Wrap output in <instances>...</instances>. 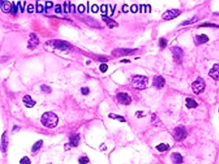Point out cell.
<instances>
[{
  "mask_svg": "<svg viewBox=\"0 0 219 164\" xmlns=\"http://www.w3.org/2000/svg\"><path fill=\"white\" fill-rule=\"evenodd\" d=\"M59 122V118L53 112H45L41 117V123L47 128H55Z\"/></svg>",
  "mask_w": 219,
  "mask_h": 164,
  "instance_id": "6da1fadb",
  "label": "cell"
},
{
  "mask_svg": "<svg viewBox=\"0 0 219 164\" xmlns=\"http://www.w3.org/2000/svg\"><path fill=\"white\" fill-rule=\"evenodd\" d=\"M102 18H103V20H104V22H107V24L108 25H109V27L110 28H112V26H113V25H117L116 23H115V22H113L112 20H111L110 18H108V17H105V16H103L102 17Z\"/></svg>",
  "mask_w": 219,
  "mask_h": 164,
  "instance_id": "7402d4cb",
  "label": "cell"
},
{
  "mask_svg": "<svg viewBox=\"0 0 219 164\" xmlns=\"http://www.w3.org/2000/svg\"><path fill=\"white\" fill-rule=\"evenodd\" d=\"M41 90L43 91V92L45 93H50L51 92H52L51 88H50L49 86H48V85H41Z\"/></svg>",
  "mask_w": 219,
  "mask_h": 164,
  "instance_id": "cb8c5ba5",
  "label": "cell"
},
{
  "mask_svg": "<svg viewBox=\"0 0 219 164\" xmlns=\"http://www.w3.org/2000/svg\"><path fill=\"white\" fill-rule=\"evenodd\" d=\"M132 84L136 89H144L148 85V78L145 76H134L132 78Z\"/></svg>",
  "mask_w": 219,
  "mask_h": 164,
  "instance_id": "7a4b0ae2",
  "label": "cell"
},
{
  "mask_svg": "<svg viewBox=\"0 0 219 164\" xmlns=\"http://www.w3.org/2000/svg\"><path fill=\"white\" fill-rule=\"evenodd\" d=\"M199 27H219L218 25H214V24H203V25H200Z\"/></svg>",
  "mask_w": 219,
  "mask_h": 164,
  "instance_id": "d6a6232c",
  "label": "cell"
},
{
  "mask_svg": "<svg viewBox=\"0 0 219 164\" xmlns=\"http://www.w3.org/2000/svg\"><path fill=\"white\" fill-rule=\"evenodd\" d=\"M78 11H79V13H83L85 11V6L82 5V4L78 6Z\"/></svg>",
  "mask_w": 219,
  "mask_h": 164,
  "instance_id": "f35d334b",
  "label": "cell"
},
{
  "mask_svg": "<svg viewBox=\"0 0 219 164\" xmlns=\"http://www.w3.org/2000/svg\"><path fill=\"white\" fill-rule=\"evenodd\" d=\"M131 10L133 13H136L138 10V6L136 5H132V7H131Z\"/></svg>",
  "mask_w": 219,
  "mask_h": 164,
  "instance_id": "74e56055",
  "label": "cell"
},
{
  "mask_svg": "<svg viewBox=\"0 0 219 164\" xmlns=\"http://www.w3.org/2000/svg\"><path fill=\"white\" fill-rule=\"evenodd\" d=\"M117 99L120 102L121 104H125V105H128V104H131V102H132V99H131V97H130V96H129L128 94H127V93H118Z\"/></svg>",
  "mask_w": 219,
  "mask_h": 164,
  "instance_id": "ba28073f",
  "label": "cell"
},
{
  "mask_svg": "<svg viewBox=\"0 0 219 164\" xmlns=\"http://www.w3.org/2000/svg\"><path fill=\"white\" fill-rule=\"evenodd\" d=\"M79 140L80 137L78 134L72 135L71 137H70V145H71L73 147H77L79 144Z\"/></svg>",
  "mask_w": 219,
  "mask_h": 164,
  "instance_id": "e0dca14e",
  "label": "cell"
},
{
  "mask_svg": "<svg viewBox=\"0 0 219 164\" xmlns=\"http://www.w3.org/2000/svg\"><path fill=\"white\" fill-rule=\"evenodd\" d=\"M101 11L104 14L107 13V6L105 5H102L101 7Z\"/></svg>",
  "mask_w": 219,
  "mask_h": 164,
  "instance_id": "ab89813d",
  "label": "cell"
},
{
  "mask_svg": "<svg viewBox=\"0 0 219 164\" xmlns=\"http://www.w3.org/2000/svg\"><path fill=\"white\" fill-rule=\"evenodd\" d=\"M173 134L175 140L177 141H181V140L185 139L187 137V135H188L186 129L183 126H179V127L174 129Z\"/></svg>",
  "mask_w": 219,
  "mask_h": 164,
  "instance_id": "277c9868",
  "label": "cell"
},
{
  "mask_svg": "<svg viewBox=\"0 0 219 164\" xmlns=\"http://www.w3.org/2000/svg\"><path fill=\"white\" fill-rule=\"evenodd\" d=\"M39 44V40L38 37L35 35V34H30V40H29V48H31V49H34L37 45Z\"/></svg>",
  "mask_w": 219,
  "mask_h": 164,
  "instance_id": "7c38bea8",
  "label": "cell"
},
{
  "mask_svg": "<svg viewBox=\"0 0 219 164\" xmlns=\"http://www.w3.org/2000/svg\"><path fill=\"white\" fill-rule=\"evenodd\" d=\"M109 117L112 118H116V119H118L120 122H126L125 119H124V118L121 117V116H119V115H114V114H113V115H112V114H110Z\"/></svg>",
  "mask_w": 219,
  "mask_h": 164,
  "instance_id": "603a6c76",
  "label": "cell"
},
{
  "mask_svg": "<svg viewBox=\"0 0 219 164\" xmlns=\"http://www.w3.org/2000/svg\"><path fill=\"white\" fill-rule=\"evenodd\" d=\"M195 40H196V43L198 44H202L208 42L209 38L204 34H202V35H199V36H195Z\"/></svg>",
  "mask_w": 219,
  "mask_h": 164,
  "instance_id": "ac0fdd59",
  "label": "cell"
},
{
  "mask_svg": "<svg viewBox=\"0 0 219 164\" xmlns=\"http://www.w3.org/2000/svg\"><path fill=\"white\" fill-rule=\"evenodd\" d=\"M123 11L124 13H127L128 11V9H127V5H124L123 6Z\"/></svg>",
  "mask_w": 219,
  "mask_h": 164,
  "instance_id": "b9f144b4",
  "label": "cell"
},
{
  "mask_svg": "<svg viewBox=\"0 0 219 164\" xmlns=\"http://www.w3.org/2000/svg\"><path fill=\"white\" fill-rule=\"evenodd\" d=\"M51 45L53 47H55V48L59 49L61 51H68L71 48V45L66 42V41H62V40H53L50 42Z\"/></svg>",
  "mask_w": 219,
  "mask_h": 164,
  "instance_id": "5b68a950",
  "label": "cell"
},
{
  "mask_svg": "<svg viewBox=\"0 0 219 164\" xmlns=\"http://www.w3.org/2000/svg\"><path fill=\"white\" fill-rule=\"evenodd\" d=\"M42 145H43V140H39V141L35 143L34 145L33 146V148H32V151H33V152H36V151H38L39 149L41 148Z\"/></svg>",
  "mask_w": 219,
  "mask_h": 164,
  "instance_id": "ffe728a7",
  "label": "cell"
},
{
  "mask_svg": "<svg viewBox=\"0 0 219 164\" xmlns=\"http://www.w3.org/2000/svg\"><path fill=\"white\" fill-rule=\"evenodd\" d=\"M98 6L96 4H94V5L92 6V11H93V13H97V11H98Z\"/></svg>",
  "mask_w": 219,
  "mask_h": 164,
  "instance_id": "d590c367",
  "label": "cell"
},
{
  "mask_svg": "<svg viewBox=\"0 0 219 164\" xmlns=\"http://www.w3.org/2000/svg\"><path fill=\"white\" fill-rule=\"evenodd\" d=\"M55 13H57V14L61 13V6L59 5V4L56 5V6H55Z\"/></svg>",
  "mask_w": 219,
  "mask_h": 164,
  "instance_id": "e575fe53",
  "label": "cell"
},
{
  "mask_svg": "<svg viewBox=\"0 0 219 164\" xmlns=\"http://www.w3.org/2000/svg\"><path fill=\"white\" fill-rule=\"evenodd\" d=\"M43 10H44L43 6L41 5V4H37V3H36V12L37 13H42Z\"/></svg>",
  "mask_w": 219,
  "mask_h": 164,
  "instance_id": "f546056e",
  "label": "cell"
},
{
  "mask_svg": "<svg viewBox=\"0 0 219 164\" xmlns=\"http://www.w3.org/2000/svg\"><path fill=\"white\" fill-rule=\"evenodd\" d=\"M7 145H8V139H7V135H6V132H5L2 136V140H1V148L3 152H5L6 151V148H7Z\"/></svg>",
  "mask_w": 219,
  "mask_h": 164,
  "instance_id": "9a60e30c",
  "label": "cell"
},
{
  "mask_svg": "<svg viewBox=\"0 0 219 164\" xmlns=\"http://www.w3.org/2000/svg\"><path fill=\"white\" fill-rule=\"evenodd\" d=\"M165 84V80L162 76H155L153 77V85L157 88H162Z\"/></svg>",
  "mask_w": 219,
  "mask_h": 164,
  "instance_id": "9c48e42d",
  "label": "cell"
},
{
  "mask_svg": "<svg viewBox=\"0 0 219 164\" xmlns=\"http://www.w3.org/2000/svg\"><path fill=\"white\" fill-rule=\"evenodd\" d=\"M99 60L101 61V62H104V63H105V62H107L108 59H107V58H99Z\"/></svg>",
  "mask_w": 219,
  "mask_h": 164,
  "instance_id": "7bdbcfd3",
  "label": "cell"
},
{
  "mask_svg": "<svg viewBox=\"0 0 219 164\" xmlns=\"http://www.w3.org/2000/svg\"><path fill=\"white\" fill-rule=\"evenodd\" d=\"M137 51V49H124V48H120V49H115L112 51V55L115 57H120V56H125V55H129L134 54V52Z\"/></svg>",
  "mask_w": 219,
  "mask_h": 164,
  "instance_id": "8992f818",
  "label": "cell"
},
{
  "mask_svg": "<svg viewBox=\"0 0 219 164\" xmlns=\"http://www.w3.org/2000/svg\"><path fill=\"white\" fill-rule=\"evenodd\" d=\"M159 44H160V46L162 47V48H164L167 45V40L164 38H161L160 40H159Z\"/></svg>",
  "mask_w": 219,
  "mask_h": 164,
  "instance_id": "484cf974",
  "label": "cell"
},
{
  "mask_svg": "<svg viewBox=\"0 0 219 164\" xmlns=\"http://www.w3.org/2000/svg\"><path fill=\"white\" fill-rule=\"evenodd\" d=\"M108 66L106 64H104V63H103V64H101V65L100 66V70H101L102 73H105V72L108 70Z\"/></svg>",
  "mask_w": 219,
  "mask_h": 164,
  "instance_id": "83f0119b",
  "label": "cell"
},
{
  "mask_svg": "<svg viewBox=\"0 0 219 164\" xmlns=\"http://www.w3.org/2000/svg\"><path fill=\"white\" fill-rule=\"evenodd\" d=\"M20 164H31L30 159H29L27 156H25L20 160Z\"/></svg>",
  "mask_w": 219,
  "mask_h": 164,
  "instance_id": "d4e9b609",
  "label": "cell"
},
{
  "mask_svg": "<svg viewBox=\"0 0 219 164\" xmlns=\"http://www.w3.org/2000/svg\"><path fill=\"white\" fill-rule=\"evenodd\" d=\"M18 4H19V5H21V4H22V3H21V2H18ZM22 11L23 12V6H22Z\"/></svg>",
  "mask_w": 219,
  "mask_h": 164,
  "instance_id": "f6af8a7d",
  "label": "cell"
},
{
  "mask_svg": "<svg viewBox=\"0 0 219 164\" xmlns=\"http://www.w3.org/2000/svg\"><path fill=\"white\" fill-rule=\"evenodd\" d=\"M209 76L213 79L219 81V64H214L209 72Z\"/></svg>",
  "mask_w": 219,
  "mask_h": 164,
  "instance_id": "30bf717a",
  "label": "cell"
},
{
  "mask_svg": "<svg viewBox=\"0 0 219 164\" xmlns=\"http://www.w3.org/2000/svg\"><path fill=\"white\" fill-rule=\"evenodd\" d=\"M81 92H82V95H84V96H86L89 94L90 92V89L88 88H82V89H81Z\"/></svg>",
  "mask_w": 219,
  "mask_h": 164,
  "instance_id": "4dcf8cb0",
  "label": "cell"
},
{
  "mask_svg": "<svg viewBox=\"0 0 219 164\" xmlns=\"http://www.w3.org/2000/svg\"><path fill=\"white\" fill-rule=\"evenodd\" d=\"M172 52L173 54V57L175 58V59L176 61H181V58H183V50L181 49V47H172Z\"/></svg>",
  "mask_w": 219,
  "mask_h": 164,
  "instance_id": "8fae6325",
  "label": "cell"
},
{
  "mask_svg": "<svg viewBox=\"0 0 219 164\" xmlns=\"http://www.w3.org/2000/svg\"><path fill=\"white\" fill-rule=\"evenodd\" d=\"M181 14V12L179 10H169L164 12V14H162V18L164 20H172L173 18H175L176 17H178L180 14Z\"/></svg>",
  "mask_w": 219,
  "mask_h": 164,
  "instance_id": "52a82bcc",
  "label": "cell"
},
{
  "mask_svg": "<svg viewBox=\"0 0 219 164\" xmlns=\"http://www.w3.org/2000/svg\"><path fill=\"white\" fill-rule=\"evenodd\" d=\"M23 103L28 108H31L36 104V101H34L33 99L31 98V96L29 95H26L23 97Z\"/></svg>",
  "mask_w": 219,
  "mask_h": 164,
  "instance_id": "4fadbf2b",
  "label": "cell"
},
{
  "mask_svg": "<svg viewBox=\"0 0 219 164\" xmlns=\"http://www.w3.org/2000/svg\"><path fill=\"white\" fill-rule=\"evenodd\" d=\"M205 82H204L203 78H201V77H199L195 81L192 83V85L193 92L195 94H196V95H199L201 92H203L204 89H205Z\"/></svg>",
  "mask_w": 219,
  "mask_h": 164,
  "instance_id": "3957f363",
  "label": "cell"
},
{
  "mask_svg": "<svg viewBox=\"0 0 219 164\" xmlns=\"http://www.w3.org/2000/svg\"><path fill=\"white\" fill-rule=\"evenodd\" d=\"M186 106L188 108H195L198 107V104L195 101L194 99L191 98L186 99Z\"/></svg>",
  "mask_w": 219,
  "mask_h": 164,
  "instance_id": "d6986e66",
  "label": "cell"
},
{
  "mask_svg": "<svg viewBox=\"0 0 219 164\" xmlns=\"http://www.w3.org/2000/svg\"><path fill=\"white\" fill-rule=\"evenodd\" d=\"M197 21H198L197 17H194V18H192V19L191 20V21H188V22H184L183 23V24H182V25H188V24H192V23H195V22H197Z\"/></svg>",
  "mask_w": 219,
  "mask_h": 164,
  "instance_id": "f1b7e54d",
  "label": "cell"
},
{
  "mask_svg": "<svg viewBox=\"0 0 219 164\" xmlns=\"http://www.w3.org/2000/svg\"><path fill=\"white\" fill-rule=\"evenodd\" d=\"M171 158H172V161L174 164H181L183 163V158H182L181 154L176 153V152L173 153L171 156Z\"/></svg>",
  "mask_w": 219,
  "mask_h": 164,
  "instance_id": "2e32d148",
  "label": "cell"
},
{
  "mask_svg": "<svg viewBox=\"0 0 219 164\" xmlns=\"http://www.w3.org/2000/svg\"><path fill=\"white\" fill-rule=\"evenodd\" d=\"M1 9L4 13H9L12 10V6L8 1H1Z\"/></svg>",
  "mask_w": 219,
  "mask_h": 164,
  "instance_id": "5bb4252c",
  "label": "cell"
},
{
  "mask_svg": "<svg viewBox=\"0 0 219 164\" xmlns=\"http://www.w3.org/2000/svg\"><path fill=\"white\" fill-rule=\"evenodd\" d=\"M27 10L29 13H33V10H34V7H33V6L32 4H29V5L28 6Z\"/></svg>",
  "mask_w": 219,
  "mask_h": 164,
  "instance_id": "836d02e7",
  "label": "cell"
},
{
  "mask_svg": "<svg viewBox=\"0 0 219 164\" xmlns=\"http://www.w3.org/2000/svg\"><path fill=\"white\" fill-rule=\"evenodd\" d=\"M46 7L47 8H51L52 6H53V3L52 2H46Z\"/></svg>",
  "mask_w": 219,
  "mask_h": 164,
  "instance_id": "60d3db41",
  "label": "cell"
},
{
  "mask_svg": "<svg viewBox=\"0 0 219 164\" xmlns=\"http://www.w3.org/2000/svg\"><path fill=\"white\" fill-rule=\"evenodd\" d=\"M89 159H88V157H81L78 160L79 162V164H87L89 163Z\"/></svg>",
  "mask_w": 219,
  "mask_h": 164,
  "instance_id": "4316f807",
  "label": "cell"
},
{
  "mask_svg": "<svg viewBox=\"0 0 219 164\" xmlns=\"http://www.w3.org/2000/svg\"><path fill=\"white\" fill-rule=\"evenodd\" d=\"M156 148L159 151H161V152H163V151H167L169 148V146L168 145H165V144H160L159 145H157L156 147Z\"/></svg>",
  "mask_w": 219,
  "mask_h": 164,
  "instance_id": "44dd1931",
  "label": "cell"
},
{
  "mask_svg": "<svg viewBox=\"0 0 219 164\" xmlns=\"http://www.w3.org/2000/svg\"><path fill=\"white\" fill-rule=\"evenodd\" d=\"M121 63H130V61H129V60H122V61H121Z\"/></svg>",
  "mask_w": 219,
  "mask_h": 164,
  "instance_id": "ee69618b",
  "label": "cell"
},
{
  "mask_svg": "<svg viewBox=\"0 0 219 164\" xmlns=\"http://www.w3.org/2000/svg\"><path fill=\"white\" fill-rule=\"evenodd\" d=\"M48 164H52V163H48Z\"/></svg>",
  "mask_w": 219,
  "mask_h": 164,
  "instance_id": "bcb514c9",
  "label": "cell"
},
{
  "mask_svg": "<svg viewBox=\"0 0 219 164\" xmlns=\"http://www.w3.org/2000/svg\"><path fill=\"white\" fill-rule=\"evenodd\" d=\"M12 12L14 13V14H16L17 12V6L15 5V3H13V6H12Z\"/></svg>",
  "mask_w": 219,
  "mask_h": 164,
  "instance_id": "8d00e7d4",
  "label": "cell"
},
{
  "mask_svg": "<svg viewBox=\"0 0 219 164\" xmlns=\"http://www.w3.org/2000/svg\"><path fill=\"white\" fill-rule=\"evenodd\" d=\"M67 4H69L67 2H65V3H64V12H65L66 14H67V13H69V12L71 11V10H70V6H67Z\"/></svg>",
  "mask_w": 219,
  "mask_h": 164,
  "instance_id": "1f68e13d",
  "label": "cell"
}]
</instances>
